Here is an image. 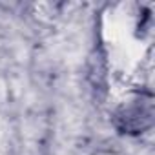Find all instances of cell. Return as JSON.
<instances>
[{
  "label": "cell",
  "mask_w": 155,
  "mask_h": 155,
  "mask_svg": "<svg viewBox=\"0 0 155 155\" xmlns=\"http://www.w3.org/2000/svg\"><path fill=\"white\" fill-rule=\"evenodd\" d=\"M151 99H139L120 108L115 115V122L124 133H139L151 124Z\"/></svg>",
  "instance_id": "obj_1"
}]
</instances>
